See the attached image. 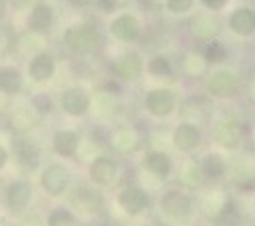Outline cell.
I'll return each instance as SVG.
<instances>
[{"instance_id":"obj_8","label":"cell","mask_w":255,"mask_h":226,"mask_svg":"<svg viewBox=\"0 0 255 226\" xmlns=\"http://www.w3.org/2000/svg\"><path fill=\"white\" fill-rule=\"evenodd\" d=\"M41 186L49 196H61L70 186V171L59 163H53L41 175Z\"/></svg>"},{"instance_id":"obj_26","label":"cell","mask_w":255,"mask_h":226,"mask_svg":"<svg viewBox=\"0 0 255 226\" xmlns=\"http://www.w3.org/2000/svg\"><path fill=\"white\" fill-rule=\"evenodd\" d=\"M182 181L186 183V186H190V188H196V186H200V183L204 181V175H202L200 167H196V165H190V167L184 171Z\"/></svg>"},{"instance_id":"obj_32","label":"cell","mask_w":255,"mask_h":226,"mask_svg":"<svg viewBox=\"0 0 255 226\" xmlns=\"http://www.w3.org/2000/svg\"><path fill=\"white\" fill-rule=\"evenodd\" d=\"M2 12H4V6H2V2H0V18H2Z\"/></svg>"},{"instance_id":"obj_2","label":"cell","mask_w":255,"mask_h":226,"mask_svg":"<svg viewBox=\"0 0 255 226\" xmlns=\"http://www.w3.org/2000/svg\"><path fill=\"white\" fill-rule=\"evenodd\" d=\"M63 43L66 47L74 53V55H90L96 51L98 47V35L90 25H80V27H72L63 35Z\"/></svg>"},{"instance_id":"obj_16","label":"cell","mask_w":255,"mask_h":226,"mask_svg":"<svg viewBox=\"0 0 255 226\" xmlns=\"http://www.w3.org/2000/svg\"><path fill=\"white\" fill-rule=\"evenodd\" d=\"M14 155H16V161L27 169H35L39 165V159H41L39 147L29 139H18L14 143Z\"/></svg>"},{"instance_id":"obj_3","label":"cell","mask_w":255,"mask_h":226,"mask_svg":"<svg viewBox=\"0 0 255 226\" xmlns=\"http://www.w3.org/2000/svg\"><path fill=\"white\" fill-rule=\"evenodd\" d=\"M178 106L176 92L169 88H153L145 94V108L155 118H167L172 116Z\"/></svg>"},{"instance_id":"obj_9","label":"cell","mask_w":255,"mask_h":226,"mask_svg":"<svg viewBox=\"0 0 255 226\" xmlns=\"http://www.w3.org/2000/svg\"><path fill=\"white\" fill-rule=\"evenodd\" d=\"M55 70H57V64H55V57L47 51H41L37 55L31 57L29 61V77L33 81H37V84H45V81H49L53 75H55Z\"/></svg>"},{"instance_id":"obj_13","label":"cell","mask_w":255,"mask_h":226,"mask_svg":"<svg viewBox=\"0 0 255 226\" xmlns=\"http://www.w3.org/2000/svg\"><path fill=\"white\" fill-rule=\"evenodd\" d=\"M111 35L115 39L123 41V43H133V41H137L141 35V25L135 16L125 14V16L115 18L111 23Z\"/></svg>"},{"instance_id":"obj_11","label":"cell","mask_w":255,"mask_h":226,"mask_svg":"<svg viewBox=\"0 0 255 226\" xmlns=\"http://www.w3.org/2000/svg\"><path fill=\"white\" fill-rule=\"evenodd\" d=\"M119 204L127 214L137 216L149 206V194H147L145 190H141V188H135V186L125 188L119 194Z\"/></svg>"},{"instance_id":"obj_15","label":"cell","mask_w":255,"mask_h":226,"mask_svg":"<svg viewBox=\"0 0 255 226\" xmlns=\"http://www.w3.org/2000/svg\"><path fill=\"white\" fill-rule=\"evenodd\" d=\"M229 27L239 37H253L255 35V12L251 8H237L229 18Z\"/></svg>"},{"instance_id":"obj_19","label":"cell","mask_w":255,"mask_h":226,"mask_svg":"<svg viewBox=\"0 0 255 226\" xmlns=\"http://www.w3.org/2000/svg\"><path fill=\"white\" fill-rule=\"evenodd\" d=\"M23 74L12 66H0V92L6 96H14L23 90Z\"/></svg>"},{"instance_id":"obj_29","label":"cell","mask_w":255,"mask_h":226,"mask_svg":"<svg viewBox=\"0 0 255 226\" xmlns=\"http://www.w3.org/2000/svg\"><path fill=\"white\" fill-rule=\"evenodd\" d=\"M202 2H204V6H208V8H212V10H219V8L225 6L227 0H202Z\"/></svg>"},{"instance_id":"obj_5","label":"cell","mask_w":255,"mask_h":226,"mask_svg":"<svg viewBox=\"0 0 255 226\" xmlns=\"http://www.w3.org/2000/svg\"><path fill=\"white\" fill-rule=\"evenodd\" d=\"M161 210L174 220H188L194 212V202L180 190H169L161 196Z\"/></svg>"},{"instance_id":"obj_25","label":"cell","mask_w":255,"mask_h":226,"mask_svg":"<svg viewBox=\"0 0 255 226\" xmlns=\"http://www.w3.org/2000/svg\"><path fill=\"white\" fill-rule=\"evenodd\" d=\"M47 226H76V216L66 208H55L47 218Z\"/></svg>"},{"instance_id":"obj_14","label":"cell","mask_w":255,"mask_h":226,"mask_svg":"<svg viewBox=\"0 0 255 226\" xmlns=\"http://www.w3.org/2000/svg\"><path fill=\"white\" fill-rule=\"evenodd\" d=\"M31 196H33V190L29 186V181L25 179H16L12 181L8 190H6V204L10 206V210H25L31 202Z\"/></svg>"},{"instance_id":"obj_7","label":"cell","mask_w":255,"mask_h":226,"mask_svg":"<svg viewBox=\"0 0 255 226\" xmlns=\"http://www.w3.org/2000/svg\"><path fill=\"white\" fill-rule=\"evenodd\" d=\"M200 141H202V131L198 125H194V122H180L172 133L174 147L182 153L194 151L200 145Z\"/></svg>"},{"instance_id":"obj_4","label":"cell","mask_w":255,"mask_h":226,"mask_svg":"<svg viewBox=\"0 0 255 226\" xmlns=\"http://www.w3.org/2000/svg\"><path fill=\"white\" fill-rule=\"evenodd\" d=\"M111 74L117 77V79H127V81H133V79H139L145 72V61L143 57L137 53V51H127V53H121L117 55L113 61H111Z\"/></svg>"},{"instance_id":"obj_10","label":"cell","mask_w":255,"mask_h":226,"mask_svg":"<svg viewBox=\"0 0 255 226\" xmlns=\"http://www.w3.org/2000/svg\"><path fill=\"white\" fill-rule=\"evenodd\" d=\"M241 135H243L241 125L233 116L221 118L215 127V139L225 149H237V145L241 143Z\"/></svg>"},{"instance_id":"obj_6","label":"cell","mask_w":255,"mask_h":226,"mask_svg":"<svg viewBox=\"0 0 255 226\" xmlns=\"http://www.w3.org/2000/svg\"><path fill=\"white\" fill-rule=\"evenodd\" d=\"M59 106L68 116H74V118L84 116L90 108V96H88L86 90L80 88V86L66 88L59 96Z\"/></svg>"},{"instance_id":"obj_31","label":"cell","mask_w":255,"mask_h":226,"mask_svg":"<svg viewBox=\"0 0 255 226\" xmlns=\"http://www.w3.org/2000/svg\"><path fill=\"white\" fill-rule=\"evenodd\" d=\"M98 2H100V6L104 10H113L117 6V0H98Z\"/></svg>"},{"instance_id":"obj_27","label":"cell","mask_w":255,"mask_h":226,"mask_svg":"<svg viewBox=\"0 0 255 226\" xmlns=\"http://www.w3.org/2000/svg\"><path fill=\"white\" fill-rule=\"evenodd\" d=\"M31 104L39 114H51V110H53V102L47 94H37Z\"/></svg>"},{"instance_id":"obj_24","label":"cell","mask_w":255,"mask_h":226,"mask_svg":"<svg viewBox=\"0 0 255 226\" xmlns=\"http://www.w3.org/2000/svg\"><path fill=\"white\" fill-rule=\"evenodd\" d=\"M147 72L155 77H169L174 74V68H172V61L165 55H155L149 59V64H147Z\"/></svg>"},{"instance_id":"obj_28","label":"cell","mask_w":255,"mask_h":226,"mask_svg":"<svg viewBox=\"0 0 255 226\" xmlns=\"http://www.w3.org/2000/svg\"><path fill=\"white\" fill-rule=\"evenodd\" d=\"M167 6L174 12H186L190 6H192V0H167Z\"/></svg>"},{"instance_id":"obj_1","label":"cell","mask_w":255,"mask_h":226,"mask_svg":"<svg viewBox=\"0 0 255 226\" xmlns=\"http://www.w3.org/2000/svg\"><path fill=\"white\" fill-rule=\"evenodd\" d=\"M206 92L212 98L227 100L239 92V77L229 68H217L206 77Z\"/></svg>"},{"instance_id":"obj_21","label":"cell","mask_w":255,"mask_h":226,"mask_svg":"<svg viewBox=\"0 0 255 226\" xmlns=\"http://www.w3.org/2000/svg\"><path fill=\"white\" fill-rule=\"evenodd\" d=\"M27 25H29V29L35 31V33H45V31L53 25V10H51L49 6H45V4L37 6V8L29 14Z\"/></svg>"},{"instance_id":"obj_17","label":"cell","mask_w":255,"mask_h":226,"mask_svg":"<svg viewBox=\"0 0 255 226\" xmlns=\"http://www.w3.org/2000/svg\"><path fill=\"white\" fill-rule=\"evenodd\" d=\"M143 165H145L147 171L157 175V177H167L169 173H172V169H174L172 157H169L167 153H163V151H151V153H147Z\"/></svg>"},{"instance_id":"obj_33","label":"cell","mask_w":255,"mask_h":226,"mask_svg":"<svg viewBox=\"0 0 255 226\" xmlns=\"http://www.w3.org/2000/svg\"><path fill=\"white\" fill-rule=\"evenodd\" d=\"M84 226H96V224H84Z\"/></svg>"},{"instance_id":"obj_20","label":"cell","mask_w":255,"mask_h":226,"mask_svg":"<svg viewBox=\"0 0 255 226\" xmlns=\"http://www.w3.org/2000/svg\"><path fill=\"white\" fill-rule=\"evenodd\" d=\"M229 165H227V161L223 155L219 153H208L204 155L202 163H200V171L206 179H221L225 173H227Z\"/></svg>"},{"instance_id":"obj_23","label":"cell","mask_w":255,"mask_h":226,"mask_svg":"<svg viewBox=\"0 0 255 226\" xmlns=\"http://www.w3.org/2000/svg\"><path fill=\"white\" fill-rule=\"evenodd\" d=\"M204 61L210 66H219V64H225L227 57H229V49L219 43V41H208L206 47H204V53H202Z\"/></svg>"},{"instance_id":"obj_22","label":"cell","mask_w":255,"mask_h":226,"mask_svg":"<svg viewBox=\"0 0 255 226\" xmlns=\"http://www.w3.org/2000/svg\"><path fill=\"white\" fill-rule=\"evenodd\" d=\"M241 220H243L241 218V212H239L237 204L233 202V200H227L223 204L219 214H217V218H215V222L219 226H241Z\"/></svg>"},{"instance_id":"obj_12","label":"cell","mask_w":255,"mask_h":226,"mask_svg":"<svg viewBox=\"0 0 255 226\" xmlns=\"http://www.w3.org/2000/svg\"><path fill=\"white\" fill-rule=\"evenodd\" d=\"M88 173H90L92 181L98 183V186H111L119 175V165H117V161L111 159V157H96L90 163Z\"/></svg>"},{"instance_id":"obj_30","label":"cell","mask_w":255,"mask_h":226,"mask_svg":"<svg viewBox=\"0 0 255 226\" xmlns=\"http://www.w3.org/2000/svg\"><path fill=\"white\" fill-rule=\"evenodd\" d=\"M6 161H8V151L0 145V169H2L6 165Z\"/></svg>"},{"instance_id":"obj_18","label":"cell","mask_w":255,"mask_h":226,"mask_svg":"<svg viewBox=\"0 0 255 226\" xmlns=\"http://www.w3.org/2000/svg\"><path fill=\"white\" fill-rule=\"evenodd\" d=\"M80 145V135L76 131L61 129L53 135V151L59 157H72Z\"/></svg>"}]
</instances>
